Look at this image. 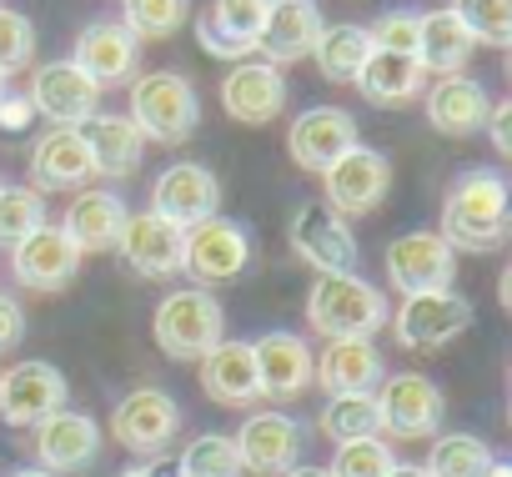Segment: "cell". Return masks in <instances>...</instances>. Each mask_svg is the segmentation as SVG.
<instances>
[{"mask_svg": "<svg viewBox=\"0 0 512 477\" xmlns=\"http://www.w3.org/2000/svg\"><path fill=\"white\" fill-rule=\"evenodd\" d=\"M437 236L452 252H502L507 247V181L497 171H467L452 181L447 201H442V226Z\"/></svg>", "mask_w": 512, "mask_h": 477, "instance_id": "obj_1", "label": "cell"}, {"mask_svg": "<svg viewBox=\"0 0 512 477\" xmlns=\"http://www.w3.org/2000/svg\"><path fill=\"white\" fill-rule=\"evenodd\" d=\"M392 307L382 287L362 282L357 272H322L307 292V322L327 342H372L387 327Z\"/></svg>", "mask_w": 512, "mask_h": 477, "instance_id": "obj_2", "label": "cell"}, {"mask_svg": "<svg viewBox=\"0 0 512 477\" xmlns=\"http://www.w3.org/2000/svg\"><path fill=\"white\" fill-rule=\"evenodd\" d=\"M141 141H156V146H181L191 141V131L201 126V101H196V86L181 76V71H146V76H131V116H126Z\"/></svg>", "mask_w": 512, "mask_h": 477, "instance_id": "obj_3", "label": "cell"}, {"mask_svg": "<svg viewBox=\"0 0 512 477\" xmlns=\"http://www.w3.org/2000/svg\"><path fill=\"white\" fill-rule=\"evenodd\" d=\"M151 337L171 362H201L216 342H226V312L206 287H181L161 297L151 317Z\"/></svg>", "mask_w": 512, "mask_h": 477, "instance_id": "obj_4", "label": "cell"}, {"mask_svg": "<svg viewBox=\"0 0 512 477\" xmlns=\"http://www.w3.org/2000/svg\"><path fill=\"white\" fill-rule=\"evenodd\" d=\"M372 402H377L382 432H392L402 442L432 437L442 427V417H447L442 387L432 377H422V372H392V377H382L377 392H372Z\"/></svg>", "mask_w": 512, "mask_h": 477, "instance_id": "obj_5", "label": "cell"}, {"mask_svg": "<svg viewBox=\"0 0 512 477\" xmlns=\"http://www.w3.org/2000/svg\"><path fill=\"white\" fill-rule=\"evenodd\" d=\"M176 432H181V407H176V397L161 392V387H136V392H126V397L111 407V437H116L126 452L146 457V462L166 457L171 442H176Z\"/></svg>", "mask_w": 512, "mask_h": 477, "instance_id": "obj_6", "label": "cell"}, {"mask_svg": "<svg viewBox=\"0 0 512 477\" xmlns=\"http://www.w3.org/2000/svg\"><path fill=\"white\" fill-rule=\"evenodd\" d=\"M387 322L402 352H437L472 327V302L462 292H422V297H402V307Z\"/></svg>", "mask_w": 512, "mask_h": 477, "instance_id": "obj_7", "label": "cell"}, {"mask_svg": "<svg viewBox=\"0 0 512 477\" xmlns=\"http://www.w3.org/2000/svg\"><path fill=\"white\" fill-rule=\"evenodd\" d=\"M322 191H327V206L342 221L372 216L387 201V191H392V161L382 151H372V146H352L347 156H337L322 171Z\"/></svg>", "mask_w": 512, "mask_h": 477, "instance_id": "obj_8", "label": "cell"}, {"mask_svg": "<svg viewBox=\"0 0 512 477\" xmlns=\"http://www.w3.org/2000/svg\"><path fill=\"white\" fill-rule=\"evenodd\" d=\"M146 211H156V216L171 221L176 231H191V226L221 216V181H216V171L201 166V161H171V166L156 176Z\"/></svg>", "mask_w": 512, "mask_h": 477, "instance_id": "obj_9", "label": "cell"}, {"mask_svg": "<svg viewBox=\"0 0 512 477\" xmlns=\"http://www.w3.org/2000/svg\"><path fill=\"white\" fill-rule=\"evenodd\" d=\"M251 262V236L241 221L231 216H211L201 226L186 231V247H181V272H191L201 287L216 282H236Z\"/></svg>", "mask_w": 512, "mask_h": 477, "instance_id": "obj_10", "label": "cell"}, {"mask_svg": "<svg viewBox=\"0 0 512 477\" xmlns=\"http://www.w3.org/2000/svg\"><path fill=\"white\" fill-rule=\"evenodd\" d=\"M387 282L402 297L422 292H452L457 282V252L442 242L437 231H407L387 247Z\"/></svg>", "mask_w": 512, "mask_h": 477, "instance_id": "obj_11", "label": "cell"}, {"mask_svg": "<svg viewBox=\"0 0 512 477\" xmlns=\"http://www.w3.org/2000/svg\"><path fill=\"white\" fill-rule=\"evenodd\" d=\"M292 252L322 277V272H357V236H352V221H342L332 206H297L292 211Z\"/></svg>", "mask_w": 512, "mask_h": 477, "instance_id": "obj_12", "label": "cell"}, {"mask_svg": "<svg viewBox=\"0 0 512 477\" xmlns=\"http://www.w3.org/2000/svg\"><path fill=\"white\" fill-rule=\"evenodd\" d=\"M302 437H307V427L297 417L267 407V412H251L231 442H236L241 472H251V477H282L287 467H297Z\"/></svg>", "mask_w": 512, "mask_h": 477, "instance_id": "obj_13", "label": "cell"}, {"mask_svg": "<svg viewBox=\"0 0 512 477\" xmlns=\"http://www.w3.org/2000/svg\"><path fill=\"white\" fill-rule=\"evenodd\" d=\"M66 407V372L31 357L16 362L11 372H0V417L11 427H41L51 412Z\"/></svg>", "mask_w": 512, "mask_h": 477, "instance_id": "obj_14", "label": "cell"}, {"mask_svg": "<svg viewBox=\"0 0 512 477\" xmlns=\"http://www.w3.org/2000/svg\"><path fill=\"white\" fill-rule=\"evenodd\" d=\"M11 272L31 292H66L76 282V272H81V252H76V242L61 226L46 221V226H36L26 236V242L11 247Z\"/></svg>", "mask_w": 512, "mask_h": 477, "instance_id": "obj_15", "label": "cell"}, {"mask_svg": "<svg viewBox=\"0 0 512 477\" xmlns=\"http://www.w3.org/2000/svg\"><path fill=\"white\" fill-rule=\"evenodd\" d=\"M221 106L241 126H267L287 111V76L267 61H236L221 76Z\"/></svg>", "mask_w": 512, "mask_h": 477, "instance_id": "obj_16", "label": "cell"}, {"mask_svg": "<svg viewBox=\"0 0 512 477\" xmlns=\"http://www.w3.org/2000/svg\"><path fill=\"white\" fill-rule=\"evenodd\" d=\"M31 106L51 126H81L86 116L101 111V86L76 61H51L31 76Z\"/></svg>", "mask_w": 512, "mask_h": 477, "instance_id": "obj_17", "label": "cell"}, {"mask_svg": "<svg viewBox=\"0 0 512 477\" xmlns=\"http://www.w3.org/2000/svg\"><path fill=\"white\" fill-rule=\"evenodd\" d=\"M101 457V422L91 412H51L41 427H36V462L41 472L61 477V472H86L91 462Z\"/></svg>", "mask_w": 512, "mask_h": 477, "instance_id": "obj_18", "label": "cell"}, {"mask_svg": "<svg viewBox=\"0 0 512 477\" xmlns=\"http://www.w3.org/2000/svg\"><path fill=\"white\" fill-rule=\"evenodd\" d=\"M256 357V387L272 402H297L312 387V347L297 332H262L251 342Z\"/></svg>", "mask_w": 512, "mask_h": 477, "instance_id": "obj_19", "label": "cell"}, {"mask_svg": "<svg viewBox=\"0 0 512 477\" xmlns=\"http://www.w3.org/2000/svg\"><path fill=\"white\" fill-rule=\"evenodd\" d=\"M357 146V121H352V111H342V106H312V111H302L297 121H292V131H287V151H292V161L302 166V171H327L337 156H347Z\"/></svg>", "mask_w": 512, "mask_h": 477, "instance_id": "obj_20", "label": "cell"}, {"mask_svg": "<svg viewBox=\"0 0 512 477\" xmlns=\"http://www.w3.org/2000/svg\"><path fill=\"white\" fill-rule=\"evenodd\" d=\"M181 247H186V231H176L156 211L126 216V231H121V242H116V252L126 257V267L136 277H151V282L181 272Z\"/></svg>", "mask_w": 512, "mask_h": 477, "instance_id": "obj_21", "label": "cell"}, {"mask_svg": "<svg viewBox=\"0 0 512 477\" xmlns=\"http://www.w3.org/2000/svg\"><path fill=\"white\" fill-rule=\"evenodd\" d=\"M322 26L327 21H322L317 0H272V11L262 21V36H256V51H262L267 66H292V61L312 56Z\"/></svg>", "mask_w": 512, "mask_h": 477, "instance_id": "obj_22", "label": "cell"}, {"mask_svg": "<svg viewBox=\"0 0 512 477\" xmlns=\"http://www.w3.org/2000/svg\"><path fill=\"white\" fill-rule=\"evenodd\" d=\"M101 91L106 86H126L136 76V61H141V41L121 26V21H91L76 41V56H71Z\"/></svg>", "mask_w": 512, "mask_h": 477, "instance_id": "obj_23", "label": "cell"}, {"mask_svg": "<svg viewBox=\"0 0 512 477\" xmlns=\"http://www.w3.org/2000/svg\"><path fill=\"white\" fill-rule=\"evenodd\" d=\"M76 136H81V146H86L96 176H106V181H126V176L141 171L146 141H141V131H136L126 116H106V111H96V116H86V121L76 126Z\"/></svg>", "mask_w": 512, "mask_h": 477, "instance_id": "obj_24", "label": "cell"}, {"mask_svg": "<svg viewBox=\"0 0 512 477\" xmlns=\"http://www.w3.org/2000/svg\"><path fill=\"white\" fill-rule=\"evenodd\" d=\"M126 201L121 191H76V201L66 206V221L61 231L76 242V252L86 257H101V252H116L121 242V231H126Z\"/></svg>", "mask_w": 512, "mask_h": 477, "instance_id": "obj_25", "label": "cell"}, {"mask_svg": "<svg viewBox=\"0 0 512 477\" xmlns=\"http://www.w3.org/2000/svg\"><path fill=\"white\" fill-rule=\"evenodd\" d=\"M487 111H492V101H487L477 76H462V71L457 76H437V86L427 91V126L437 136H452V141L477 136L487 126Z\"/></svg>", "mask_w": 512, "mask_h": 477, "instance_id": "obj_26", "label": "cell"}, {"mask_svg": "<svg viewBox=\"0 0 512 477\" xmlns=\"http://www.w3.org/2000/svg\"><path fill=\"white\" fill-rule=\"evenodd\" d=\"M91 156L76 136V126H51L31 146V186L36 191H81L91 181Z\"/></svg>", "mask_w": 512, "mask_h": 477, "instance_id": "obj_27", "label": "cell"}, {"mask_svg": "<svg viewBox=\"0 0 512 477\" xmlns=\"http://www.w3.org/2000/svg\"><path fill=\"white\" fill-rule=\"evenodd\" d=\"M387 377L382 352L372 342H327L322 357L312 362V382L327 397H357V392H377V382Z\"/></svg>", "mask_w": 512, "mask_h": 477, "instance_id": "obj_28", "label": "cell"}, {"mask_svg": "<svg viewBox=\"0 0 512 477\" xmlns=\"http://www.w3.org/2000/svg\"><path fill=\"white\" fill-rule=\"evenodd\" d=\"M201 392L216 402V407H251L262 397L256 387V357H251V342H216L206 357H201Z\"/></svg>", "mask_w": 512, "mask_h": 477, "instance_id": "obj_29", "label": "cell"}, {"mask_svg": "<svg viewBox=\"0 0 512 477\" xmlns=\"http://www.w3.org/2000/svg\"><path fill=\"white\" fill-rule=\"evenodd\" d=\"M352 86H357L372 106H402V101H412V96L427 86V71H422V61H417V56L372 51Z\"/></svg>", "mask_w": 512, "mask_h": 477, "instance_id": "obj_30", "label": "cell"}, {"mask_svg": "<svg viewBox=\"0 0 512 477\" xmlns=\"http://www.w3.org/2000/svg\"><path fill=\"white\" fill-rule=\"evenodd\" d=\"M417 61L427 76H457L472 61V36L462 31V21L452 11H422L417 26Z\"/></svg>", "mask_w": 512, "mask_h": 477, "instance_id": "obj_31", "label": "cell"}, {"mask_svg": "<svg viewBox=\"0 0 512 477\" xmlns=\"http://www.w3.org/2000/svg\"><path fill=\"white\" fill-rule=\"evenodd\" d=\"M312 56H317V71H322L327 81L352 86L357 71H362L367 56H372V36H367V26H352V21H342V26H322Z\"/></svg>", "mask_w": 512, "mask_h": 477, "instance_id": "obj_32", "label": "cell"}, {"mask_svg": "<svg viewBox=\"0 0 512 477\" xmlns=\"http://www.w3.org/2000/svg\"><path fill=\"white\" fill-rule=\"evenodd\" d=\"M492 462L497 457H492V447L482 437H472V432H442L432 442V457L422 462V472L427 477H487Z\"/></svg>", "mask_w": 512, "mask_h": 477, "instance_id": "obj_33", "label": "cell"}, {"mask_svg": "<svg viewBox=\"0 0 512 477\" xmlns=\"http://www.w3.org/2000/svg\"><path fill=\"white\" fill-rule=\"evenodd\" d=\"M317 432L332 437L337 447L342 442H357V437H382V422H377V402L372 392H357V397H327L322 417H317Z\"/></svg>", "mask_w": 512, "mask_h": 477, "instance_id": "obj_34", "label": "cell"}, {"mask_svg": "<svg viewBox=\"0 0 512 477\" xmlns=\"http://www.w3.org/2000/svg\"><path fill=\"white\" fill-rule=\"evenodd\" d=\"M447 11L462 21L472 46H492V51L512 46V0H452Z\"/></svg>", "mask_w": 512, "mask_h": 477, "instance_id": "obj_35", "label": "cell"}, {"mask_svg": "<svg viewBox=\"0 0 512 477\" xmlns=\"http://www.w3.org/2000/svg\"><path fill=\"white\" fill-rule=\"evenodd\" d=\"M191 0H121V26L136 41H166L186 26Z\"/></svg>", "mask_w": 512, "mask_h": 477, "instance_id": "obj_36", "label": "cell"}, {"mask_svg": "<svg viewBox=\"0 0 512 477\" xmlns=\"http://www.w3.org/2000/svg\"><path fill=\"white\" fill-rule=\"evenodd\" d=\"M36 226H46V196L36 186H0V247L11 252Z\"/></svg>", "mask_w": 512, "mask_h": 477, "instance_id": "obj_37", "label": "cell"}, {"mask_svg": "<svg viewBox=\"0 0 512 477\" xmlns=\"http://www.w3.org/2000/svg\"><path fill=\"white\" fill-rule=\"evenodd\" d=\"M181 477H241L236 442L226 432H201L181 447Z\"/></svg>", "mask_w": 512, "mask_h": 477, "instance_id": "obj_38", "label": "cell"}, {"mask_svg": "<svg viewBox=\"0 0 512 477\" xmlns=\"http://www.w3.org/2000/svg\"><path fill=\"white\" fill-rule=\"evenodd\" d=\"M267 11H272V0H211L206 21H211L226 41H236V46L256 51V36H262Z\"/></svg>", "mask_w": 512, "mask_h": 477, "instance_id": "obj_39", "label": "cell"}, {"mask_svg": "<svg viewBox=\"0 0 512 477\" xmlns=\"http://www.w3.org/2000/svg\"><path fill=\"white\" fill-rule=\"evenodd\" d=\"M327 472H332V477H387V472H392V447H387L382 437L342 442Z\"/></svg>", "mask_w": 512, "mask_h": 477, "instance_id": "obj_40", "label": "cell"}, {"mask_svg": "<svg viewBox=\"0 0 512 477\" xmlns=\"http://www.w3.org/2000/svg\"><path fill=\"white\" fill-rule=\"evenodd\" d=\"M31 56H36V26H31V16L0 6V76L31 66Z\"/></svg>", "mask_w": 512, "mask_h": 477, "instance_id": "obj_41", "label": "cell"}, {"mask_svg": "<svg viewBox=\"0 0 512 477\" xmlns=\"http://www.w3.org/2000/svg\"><path fill=\"white\" fill-rule=\"evenodd\" d=\"M417 26H422V11H382L367 36H372V51H392V56H417Z\"/></svg>", "mask_w": 512, "mask_h": 477, "instance_id": "obj_42", "label": "cell"}, {"mask_svg": "<svg viewBox=\"0 0 512 477\" xmlns=\"http://www.w3.org/2000/svg\"><path fill=\"white\" fill-rule=\"evenodd\" d=\"M196 41H201V51H206V56H216V61H226V66H231V61H246V56H251L246 46L226 41V36H221V31H216V26L206 21V16H196Z\"/></svg>", "mask_w": 512, "mask_h": 477, "instance_id": "obj_43", "label": "cell"}, {"mask_svg": "<svg viewBox=\"0 0 512 477\" xmlns=\"http://www.w3.org/2000/svg\"><path fill=\"white\" fill-rule=\"evenodd\" d=\"M21 342H26V312L16 297L0 292V352H16Z\"/></svg>", "mask_w": 512, "mask_h": 477, "instance_id": "obj_44", "label": "cell"}, {"mask_svg": "<svg viewBox=\"0 0 512 477\" xmlns=\"http://www.w3.org/2000/svg\"><path fill=\"white\" fill-rule=\"evenodd\" d=\"M487 136H492V151L507 161V156H512V101H492V111H487Z\"/></svg>", "mask_w": 512, "mask_h": 477, "instance_id": "obj_45", "label": "cell"}, {"mask_svg": "<svg viewBox=\"0 0 512 477\" xmlns=\"http://www.w3.org/2000/svg\"><path fill=\"white\" fill-rule=\"evenodd\" d=\"M31 116H36V106H31V96H0V131H26L31 126Z\"/></svg>", "mask_w": 512, "mask_h": 477, "instance_id": "obj_46", "label": "cell"}, {"mask_svg": "<svg viewBox=\"0 0 512 477\" xmlns=\"http://www.w3.org/2000/svg\"><path fill=\"white\" fill-rule=\"evenodd\" d=\"M282 477H332L327 467H317V462H297V467H287Z\"/></svg>", "mask_w": 512, "mask_h": 477, "instance_id": "obj_47", "label": "cell"}, {"mask_svg": "<svg viewBox=\"0 0 512 477\" xmlns=\"http://www.w3.org/2000/svg\"><path fill=\"white\" fill-rule=\"evenodd\" d=\"M497 302L512 312V267H507V272H502V282H497Z\"/></svg>", "mask_w": 512, "mask_h": 477, "instance_id": "obj_48", "label": "cell"}, {"mask_svg": "<svg viewBox=\"0 0 512 477\" xmlns=\"http://www.w3.org/2000/svg\"><path fill=\"white\" fill-rule=\"evenodd\" d=\"M387 477H427V472H422L417 462H392V472H387Z\"/></svg>", "mask_w": 512, "mask_h": 477, "instance_id": "obj_49", "label": "cell"}, {"mask_svg": "<svg viewBox=\"0 0 512 477\" xmlns=\"http://www.w3.org/2000/svg\"><path fill=\"white\" fill-rule=\"evenodd\" d=\"M116 477H156V472H151V462H136V467H126V472H116Z\"/></svg>", "mask_w": 512, "mask_h": 477, "instance_id": "obj_50", "label": "cell"}, {"mask_svg": "<svg viewBox=\"0 0 512 477\" xmlns=\"http://www.w3.org/2000/svg\"><path fill=\"white\" fill-rule=\"evenodd\" d=\"M11 477H51V472H31V467H26V472H11Z\"/></svg>", "mask_w": 512, "mask_h": 477, "instance_id": "obj_51", "label": "cell"}, {"mask_svg": "<svg viewBox=\"0 0 512 477\" xmlns=\"http://www.w3.org/2000/svg\"><path fill=\"white\" fill-rule=\"evenodd\" d=\"M6 81H11V76H0V96H6Z\"/></svg>", "mask_w": 512, "mask_h": 477, "instance_id": "obj_52", "label": "cell"}]
</instances>
